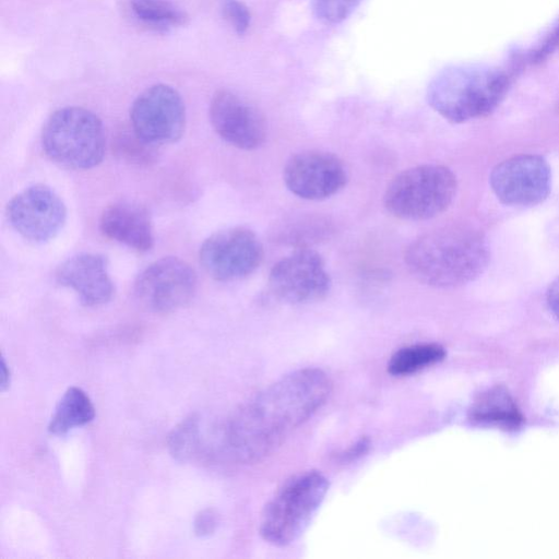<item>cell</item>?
Returning <instances> with one entry per match:
<instances>
[{
	"label": "cell",
	"instance_id": "6da1fadb",
	"mask_svg": "<svg viewBox=\"0 0 559 559\" xmlns=\"http://www.w3.org/2000/svg\"><path fill=\"white\" fill-rule=\"evenodd\" d=\"M332 389L319 368L292 371L235 411L217 428L212 453L239 464L260 461L326 402Z\"/></svg>",
	"mask_w": 559,
	"mask_h": 559
},
{
	"label": "cell",
	"instance_id": "7a4b0ae2",
	"mask_svg": "<svg viewBox=\"0 0 559 559\" xmlns=\"http://www.w3.org/2000/svg\"><path fill=\"white\" fill-rule=\"evenodd\" d=\"M489 247L485 237L466 226L427 233L406 249L404 260L419 282L439 288L467 284L486 270Z\"/></svg>",
	"mask_w": 559,
	"mask_h": 559
},
{
	"label": "cell",
	"instance_id": "3957f363",
	"mask_svg": "<svg viewBox=\"0 0 559 559\" xmlns=\"http://www.w3.org/2000/svg\"><path fill=\"white\" fill-rule=\"evenodd\" d=\"M509 86L510 76L500 70L451 68L431 81L427 100L444 119L461 123L493 111Z\"/></svg>",
	"mask_w": 559,
	"mask_h": 559
},
{
	"label": "cell",
	"instance_id": "277c9868",
	"mask_svg": "<svg viewBox=\"0 0 559 559\" xmlns=\"http://www.w3.org/2000/svg\"><path fill=\"white\" fill-rule=\"evenodd\" d=\"M329 490L328 478L317 471L298 474L265 504L260 534L271 545L283 547L307 530Z\"/></svg>",
	"mask_w": 559,
	"mask_h": 559
},
{
	"label": "cell",
	"instance_id": "5b68a950",
	"mask_svg": "<svg viewBox=\"0 0 559 559\" xmlns=\"http://www.w3.org/2000/svg\"><path fill=\"white\" fill-rule=\"evenodd\" d=\"M41 146L55 163L71 169H91L104 158L106 136L91 110L70 106L56 110L41 132Z\"/></svg>",
	"mask_w": 559,
	"mask_h": 559
},
{
	"label": "cell",
	"instance_id": "8992f818",
	"mask_svg": "<svg viewBox=\"0 0 559 559\" xmlns=\"http://www.w3.org/2000/svg\"><path fill=\"white\" fill-rule=\"evenodd\" d=\"M456 188L455 175L448 167L419 165L403 170L391 180L384 192L383 204L397 218L429 219L450 206Z\"/></svg>",
	"mask_w": 559,
	"mask_h": 559
},
{
	"label": "cell",
	"instance_id": "52a82bcc",
	"mask_svg": "<svg viewBox=\"0 0 559 559\" xmlns=\"http://www.w3.org/2000/svg\"><path fill=\"white\" fill-rule=\"evenodd\" d=\"M263 246L249 228L237 226L207 237L200 248L204 271L219 282L242 280L251 275L263 260Z\"/></svg>",
	"mask_w": 559,
	"mask_h": 559
},
{
	"label": "cell",
	"instance_id": "ba28073f",
	"mask_svg": "<svg viewBox=\"0 0 559 559\" xmlns=\"http://www.w3.org/2000/svg\"><path fill=\"white\" fill-rule=\"evenodd\" d=\"M131 128L152 146L178 141L186 128V107L180 94L166 84L144 90L130 110Z\"/></svg>",
	"mask_w": 559,
	"mask_h": 559
},
{
	"label": "cell",
	"instance_id": "9c48e42d",
	"mask_svg": "<svg viewBox=\"0 0 559 559\" xmlns=\"http://www.w3.org/2000/svg\"><path fill=\"white\" fill-rule=\"evenodd\" d=\"M197 289V274L183 260L165 257L152 262L136 277L139 301L157 313L173 312L188 305Z\"/></svg>",
	"mask_w": 559,
	"mask_h": 559
},
{
	"label": "cell",
	"instance_id": "30bf717a",
	"mask_svg": "<svg viewBox=\"0 0 559 559\" xmlns=\"http://www.w3.org/2000/svg\"><path fill=\"white\" fill-rule=\"evenodd\" d=\"M269 287L284 302L308 304L329 294L331 278L322 257L311 249L302 248L273 265Z\"/></svg>",
	"mask_w": 559,
	"mask_h": 559
},
{
	"label": "cell",
	"instance_id": "8fae6325",
	"mask_svg": "<svg viewBox=\"0 0 559 559\" xmlns=\"http://www.w3.org/2000/svg\"><path fill=\"white\" fill-rule=\"evenodd\" d=\"M489 182L497 199L503 204L536 205L550 192L551 171L542 156L521 154L496 165Z\"/></svg>",
	"mask_w": 559,
	"mask_h": 559
},
{
	"label": "cell",
	"instance_id": "7c38bea8",
	"mask_svg": "<svg viewBox=\"0 0 559 559\" xmlns=\"http://www.w3.org/2000/svg\"><path fill=\"white\" fill-rule=\"evenodd\" d=\"M7 214L14 230L36 243L55 238L67 219L62 199L45 185H34L15 194L8 203Z\"/></svg>",
	"mask_w": 559,
	"mask_h": 559
},
{
	"label": "cell",
	"instance_id": "4fadbf2b",
	"mask_svg": "<svg viewBox=\"0 0 559 559\" xmlns=\"http://www.w3.org/2000/svg\"><path fill=\"white\" fill-rule=\"evenodd\" d=\"M287 189L306 200H324L340 192L347 182V170L334 154L305 151L292 156L283 173Z\"/></svg>",
	"mask_w": 559,
	"mask_h": 559
},
{
	"label": "cell",
	"instance_id": "5bb4252c",
	"mask_svg": "<svg viewBox=\"0 0 559 559\" xmlns=\"http://www.w3.org/2000/svg\"><path fill=\"white\" fill-rule=\"evenodd\" d=\"M210 120L215 132L230 145L251 151L266 138V124L255 107L237 94L217 91L210 104Z\"/></svg>",
	"mask_w": 559,
	"mask_h": 559
},
{
	"label": "cell",
	"instance_id": "9a60e30c",
	"mask_svg": "<svg viewBox=\"0 0 559 559\" xmlns=\"http://www.w3.org/2000/svg\"><path fill=\"white\" fill-rule=\"evenodd\" d=\"M56 281L73 289L88 307L104 305L114 295L106 259L98 253L83 252L69 258L58 266Z\"/></svg>",
	"mask_w": 559,
	"mask_h": 559
},
{
	"label": "cell",
	"instance_id": "2e32d148",
	"mask_svg": "<svg viewBox=\"0 0 559 559\" xmlns=\"http://www.w3.org/2000/svg\"><path fill=\"white\" fill-rule=\"evenodd\" d=\"M102 233L140 252L154 245L153 226L147 210L139 203L118 201L108 205L99 219Z\"/></svg>",
	"mask_w": 559,
	"mask_h": 559
},
{
	"label": "cell",
	"instance_id": "e0dca14e",
	"mask_svg": "<svg viewBox=\"0 0 559 559\" xmlns=\"http://www.w3.org/2000/svg\"><path fill=\"white\" fill-rule=\"evenodd\" d=\"M472 423L515 430L524 417L510 392L502 385L489 388L477 395L469 411Z\"/></svg>",
	"mask_w": 559,
	"mask_h": 559
},
{
	"label": "cell",
	"instance_id": "ac0fdd59",
	"mask_svg": "<svg viewBox=\"0 0 559 559\" xmlns=\"http://www.w3.org/2000/svg\"><path fill=\"white\" fill-rule=\"evenodd\" d=\"M94 416L95 408L88 395L82 389L71 386L58 402L48 430L53 435H64L74 427L88 424Z\"/></svg>",
	"mask_w": 559,
	"mask_h": 559
},
{
	"label": "cell",
	"instance_id": "d6986e66",
	"mask_svg": "<svg viewBox=\"0 0 559 559\" xmlns=\"http://www.w3.org/2000/svg\"><path fill=\"white\" fill-rule=\"evenodd\" d=\"M445 349L436 343H418L397 349L388 362L393 376H409L433 366L445 357Z\"/></svg>",
	"mask_w": 559,
	"mask_h": 559
},
{
	"label": "cell",
	"instance_id": "ffe728a7",
	"mask_svg": "<svg viewBox=\"0 0 559 559\" xmlns=\"http://www.w3.org/2000/svg\"><path fill=\"white\" fill-rule=\"evenodd\" d=\"M168 451L179 462H190L204 455L205 440L201 429V418L197 414L182 419L169 433Z\"/></svg>",
	"mask_w": 559,
	"mask_h": 559
},
{
	"label": "cell",
	"instance_id": "44dd1931",
	"mask_svg": "<svg viewBox=\"0 0 559 559\" xmlns=\"http://www.w3.org/2000/svg\"><path fill=\"white\" fill-rule=\"evenodd\" d=\"M133 15L155 27H174L186 23V13L169 0H129Z\"/></svg>",
	"mask_w": 559,
	"mask_h": 559
},
{
	"label": "cell",
	"instance_id": "7402d4cb",
	"mask_svg": "<svg viewBox=\"0 0 559 559\" xmlns=\"http://www.w3.org/2000/svg\"><path fill=\"white\" fill-rule=\"evenodd\" d=\"M114 146L117 155L132 164H150L155 159V146L141 140L132 128L131 131L119 132Z\"/></svg>",
	"mask_w": 559,
	"mask_h": 559
},
{
	"label": "cell",
	"instance_id": "603a6c76",
	"mask_svg": "<svg viewBox=\"0 0 559 559\" xmlns=\"http://www.w3.org/2000/svg\"><path fill=\"white\" fill-rule=\"evenodd\" d=\"M360 0H311V7L324 23L335 24L345 20Z\"/></svg>",
	"mask_w": 559,
	"mask_h": 559
},
{
	"label": "cell",
	"instance_id": "cb8c5ba5",
	"mask_svg": "<svg viewBox=\"0 0 559 559\" xmlns=\"http://www.w3.org/2000/svg\"><path fill=\"white\" fill-rule=\"evenodd\" d=\"M223 16L229 22L235 32L242 35L250 25V12L239 0H221Z\"/></svg>",
	"mask_w": 559,
	"mask_h": 559
},
{
	"label": "cell",
	"instance_id": "d4e9b609",
	"mask_svg": "<svg viewBox=\"0 0 559 559\" xmlns=\"http://www.w3.org/2000/svg\"><path fill=\"white\" fill-rule=\"evenodd\" d=\"M218 525V515L213 509H203L194 518L193 531L199 537L212 535Z\"/></svg>",
	"mask_w": 559,
	"mask_h": 559
},
{
	"label": "cell",
	"instance_id": "484cf974",
	"mask_svg": "<svg viewBox=\"0 0 559 559\" xmlns=\"http://www.w3.org/2000/svg\"><path fill=\"white\" fill-rule=\"evenodd\" d=\"M559 48V26L546 38L537 49L530 55L532 63H540Z\"/></svg>",
	"mask_w": 559,
	"mask_h": 559
},
{
	"label": "cell",
	"instance_id": "4316f807",
	"mask_svg": "<svg viewBox=\"0 0 559 559\" xmlns=\"http://www.w3.org/2000/svg\"><path fill=\"white\" fill-rule=\"evenodd\" d=\"M546 300L549 310L559 320V276L550 284Z\"/></svg>",
	"mask_w": 559,
	"mask_h": 559
},
{
	"label": "cell",
	"instance_id": "83f0119b",
	"mask_svg": "<svg viewBox=\"0 0 559 559\" xmlns=\"http://www.w3.org/2000/svg\"><path fill=\"white\" fill-rule=\"evenodd\" d=\"M369 448V441L367 439H360L358 442H356L352 448L347 450V452L344 453V459L346 460H353L365 452H367Z\"/></svg>",
	"mask_w": 559,
	"mask_h": 559
},
{
	"label": "cell",
	"instance_id": "f1b7e54d",
	"mask_svg": "<svg viewBox=\"0 0 559 559\" xmlns=\"http://www.w3.org/2000/svg\"><path fill=\"white\" fill-rule=\"evenodd\" d=\"M10 378L11 372L10 369L4 360V358H1V379H0V388L1 391H4L10 385Z\"/></svg>",
	"mask_w": 559,
	"mask_h": 559
}]
</instances>
